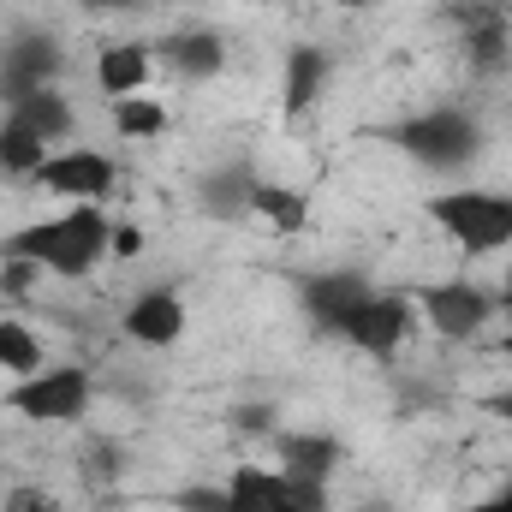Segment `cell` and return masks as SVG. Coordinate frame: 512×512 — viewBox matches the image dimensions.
<instances>
[{
  "label": "cell",
  "instance_id": "cell-1",
  "mask_svg": "<svg viewBox=\"0 0 512 512\" xmlns=\"http://www.w3.org/2000/svg\"><path fill=\"white\" fill-rule=\"evenodd\" d=\"M108 251H114V221L96 203H78V209H66L54 221H36V227L6 239V256H18L30 268H48V274H66V280L90 274Z\"/></svg>",
  "mask_w": 512,
  "mask_h": 512
},
{
  "label": "cell",
  "instance_id": "cell-2",
  "mask_svg": "<svg viewBox=\"0 0 512 512\" xmlns=\"http://www.w3.org/2000/svg\"><path fill=\"white\" fill-rule=\"evenodd\" d=\"M429 215L465 256H495L512 245V191H441L429 197Z\"/></svg>",
  "mask_w": 512,
  "mask_h": 512
},
{
  "label": "cell",
  "instance_id": "cell-3",
  "mask_svg": "<svg viewBox=\"0 0 512 512\" xmlns=\"http://www.w3.org/2000/svg\"><path fill=\"white\" fill-rule=\"evenodd\" d=\"M387 143H393V149H405L417 167L453 173V167H471V155H477L483 131H477V120H471V114H459V108H435V114L399 120V126L387 131Z\"/></svg>",
  "mask_w": 512,
  "mask_h": 512
},
{
  "label": "cell",
  "instance_id": "cell-4",
  "mask_svg": "<svg viewBox=\"0 0 512 512\" xmlns=\"http://www.w3.org/2000/svg\"><path fill=\"white\" fill-rule=\"evenodd\" d=\"M6 405L30 423H78L90 411V376L72 364V370H36V376H18Z\"/></svg>",
  "mask_w": 512,
  "mask_h": 512
},
{
  "label": "cell",
  "instance_id": "cell-5",
  "mask_svg": "<svg viewBox=\"0 0 512 512\" xmlns=\"http://www.w3.org/2000/svg\"><path fill=\"white\" fill-rule=\"evenodd\" d=\"M227 501L233 512H322L328 495L316 483H292L286 471H262V465H239L227 477Z\"/></svg>",
  "mask_w": 512,
  "mask_h": 512
},
{
  "label": "cell",
  "instance_id": "cell-6",
  "mask_svg": "<svg viewBox=\"0 0 512 512\" xmlns=\"http://www.w3.org/2000/svg\"><path fill=\"white\" fill-rule=\"evenodd\" d=\"M340 340H352L358 352H399V340L411 334V298H399V292H364L346 316H340V328H334Z\"/></svg>",
  "mask_w": 512,
  "mask_h": 512
},
{
  "label": "cell",
  "instance_id": "cell-7",
  "mask_svg": "<svg viewBox=\"0 0 512 512\" xmlns=\"http://www.w3.org/2000/svg\"><path fill=\"white\" fill-rule=\"evenodd\" d=\"M417 304H423V316H429V328H435L441 340H471V334H483L489 316H495V292H483V286H471V280L423 286Z\"/></svg>",
  "mask_w": 512,
  "mask_h": 512
},
{
  "label": "cell",
  "instance_id": "cell-8",
  "mask_svg": "<svg viewBox=\"0 0 512 512\" xmlns=\"http://www.w3.org/2000/svg\"><path fill=\"white\" fill-rule=\"evenodd\" d=\"M42 191H54V197H72V203H102L108 191H114V161L102 155V149H60V155H48L42 161Z\"/></svg>",
  "mask_w": 512,
  "mask_h": 512
},
{
  "label": "cell",
  "instance_id": "cell-9",
  "mask_svg": "<svg viewBox=\"0 0 512 512\" xmlns=\"http://www.w3.org/2000/svg\"><path fill=\"white\" fill-rule=\"evenodd\" d=\"M60 66H66V60H60L54 36H18V42H12V54H6V66H0V102L12 108V102H24V96L48 90V78H54Z\"/></svg>",
  "mask_w": 512,
  "mask_h": 512
},
{
  "label": "cell",
  "instance_id": "cell-10",
  "mask_svg": "<svg viewBox=\"0 0 512 512\" xmlns=\"http://www.w3.org/2000/svg\"><path fill=\"white\" fill-rule=\"evenodd\" d=\"M179 334H185V304H179V292L155 286V292H143V298L126 304V340L161 352V346H173Z\"/></svg>",
  "mask_w": 512,
  "mask_h": 512
},
{
  "label": "cell",
  "instance_id": "cell-11",
  "mask_svg": "<svg viewBox=\"0 0 512 512\" xmlns=\"http://www.w3.org/2000/svg\"><path fill=\"white\" fill-rule=\"evenodd\" d=\"M364 292H376L364 274H352V268H334V274H310L304 286H298V298H304V310H310V322L316 328H340V316L364 298Z\"/></svg>",
  "mask_w": 512,
  "mask_h": 512
},
{
  "label": "cell",
  "instance_id": "cell-12",
  "mask_svg": "<svg viewBox=\"0 0 512 512\" xmlns=\"http://www.w3.org/2000/svg\"><path fill=\"white\" fill-rule=\"evenodd\" d=\"M161 66H173L179 78H215L221 66H227V42L215 36V30H173V36H161Z\"/></svg>",
  "mask_w": 512,
  "mask_h": 512
},
{
  "label": "cell",
  "instance_id": "cell-13",
  "mask_svg": "<svg viewBox=\"0 0 512 512\" xmlns=\"http://www.w3.org/2000/svg\"><path fill=\"white\" fill-rule=\"evenodd\" d=\"M334 465H340V441L334 435H316V429H304V435H280V471L292 477V483H328L334 477Z\"/></svg>",
  "mask_w": 512,
  "mask_h": 512
},
{
  "label": "cell",
  "instance_id": "cell-14",
  "mask_svg": "<svg viewBox=\"0 0 512 512\" xmlns=\"http://www.w3.org/2000/svg\"><path fill=\"white\" fill-rule=\"evenodd\" d=\"M322 78H328V54L316 42H298L286 54V90H280V108L286 114H304L316 96H322Z\"/></svg>",
  "mask_w": 512,
  "mask_h": 512
},
{
  "label": "cell",
  "instance_id": "cell-15",
  "mask_svg": "<svg viewBox=\"0 0 512 512\" xmlns=\"http://www.w3.org/2000/svg\"><path fill=\"white\" fill-rule=\"evenodd\" d=\"M6 114H12L18 126H30L42 143H66V137H72V102H66L60 90H36V96L12 102Z\"/></svg>",
  "mask_w": 512,
  "mask_h": 512
},
{
  "label": "cell",
  "instance_id": "cell-16",
  "mask_svg": "<svg viewBox=\"0 0 512 512\" xmlns=\"http://www.w3.org/2000/svg\"><path fill=\"white\" fill-rule=\"evenodd\" d=\"M149 60H155V54H149V48H137V42L102 48V60H96V84H102V90H108L114 102H126L131 90H137V84H143V78L155 72Z\"/></svg>",
  "mask_w": 512,
  "mask_h": 512
},
{
  "label": "cell",
  "instance_id": "cell-17",
  "mask_svg": "<svg viewBox=\"0 0 512 512\" xmlns=\"http://www.w3.org/2000/svg\"><path fill=\"white\" fill-rule=\"evenodd\" d=\"M251 215H256V221H268L274 233H304V221H310V203H304L298 191H286V185H268V179H256V185H251Z\"/></svg>",
  "mask_w": 512,
  "mask_h": 512
},
{
  "label": "cell",
  "instance_id": "cell-18",
  "mask_svg": "<svg viewBox=\"0 0 512 512\" xmlns=\"http://www.w3.org/2000/svg\"><path fill=\"white\" fill-rule=\"evenodd\" d=\"M42 161H48V143H42L30 126H18V120L6 114V126H0V173H18V179L30 173V179H36V173H42Z\"/></svg>",
  "mask_w": 512,
  "mask_h": 512
},
{
  "label": "cell",
  "instance_id": "cell-19",
  "mask_svg": "<svg viewBox=\"0 0 512 512\" xmlns=\"http://www.w3.org/2000/svg\"><path fill=\"white\" fill-rule=\"evenodd\" d=\"M0 370L6 376H36L42 370V334L24 328L18 316H0Z\"/></svg>",
  "mask_w": 512,
  "mask_h": 512
},
{
  "label": "cell",
  "instance_id": "cell-20",
  "mask_svg": "<svg viewBox=\"0 0 512 512\" xmlns=\"http://www.w3.org/2000/svg\"><path fill=\"white\" fill-rule=\"evenodd\" d=\"M251 167H227V173H215V179H209V185H203V203H209V209H215V215H227V221H233V215H245V209H251Z\"/></svg>",
  "mask_w": 512,
  "mask_h": 512
},
{
  "label": "cell",
  "instance_id": "cell-21",
  "mask_svg": "<svg viewBox=\"0 0 512 512\" xmlns=\"http://www.w3.org/2000/svg\"><path fill=\"white\" fill-rule=\"evenodd\" d=\"M114 131L120 137H161L167 131V108L143 102V96H126V102H114Z\"/></svg>",
  "mask_w": 512,
  "mask_h": 512
},
{
  "label": "cell",
  "instance_id": "cell-22",
  "mask_svg": "<svg viewBox=\"0 0 512 512\" xmlns=\"http://www.w3.org/2000/svg\"><path fill=\"white\" fill-rule=\"evenodd\" d=\"M179 512H233L227 489H179Z\"/></svg>",
  "mask_w": 512,
  "mask_h": 512
},
{
  "label": "cell",
  "instance_id": "cell-23",
  "mask_svg": "<svg viewBox=\"0 0 512 512\" xmlns=\"http://www.w3.org/2000/svg\"><path fill=\"white\" fill-rule=\"evenodd\" d=\"M6 512H60V507H54L48 489H12L6 495Z\"/></svg>",
  "mask_w": 512,
  "mask_h": 512
},
{
  "label": "cell",
  "instance_id": "cell-24",
  "mask_svg": "<svg viewBox=\"0 0 512 512\" xmlns=\"http://www.w3.org/2000/svg\"><path fill=\"white\" fill-rule=\"evenodd\" d=\"M465 512H512V483L501 495H489V501H477V507H465Z\"/></svg>",
  "mask_w": 512,
  "mask_h": 512
},
{
  "label": "cell",
  "instance_id": "cell-25",
  "mask_svg": "<svg viewBox=\"0 0 512 512\" xmlns=\"http://www.w3.org/2000/svg\"><path fill=\"white\" fill-rule=\"evenodd\" d=\"M483 405H489V411H495V417H501V423H512V387H507V393H489V399H483Z\"/></svg>",
  "mask_w": 512,
  "mask_h": 512
},
{
  "label": "cell",
  "instance_id": "cell-26",
  "mask_svg": "<svg viewBox=\"0 0 512 512\" xmlns=\"http://www.w3.org/2000/svg\"><path fill=\"white\" fill-rule=\"evenodd\" d=\"M137 245H143V239H137L131 227H114V251H120V256H131V251H137Z\"/></svg>",
  "mask_w": 512,
  "mask_h": 512
},
{
  "label": "cell",
  "instance_id": "cell-27",
  "mask_svg": "<svg viewBox=\"0 0 512 512\" xmlns=\"http://www.w3.org/2000/svg\"><path fill=\"white\" fill-rule=\"evenodd\" d=\"M239 423H245V429H268V405H256V411H239Z\"/></svg>",
  "mask_w": 512,
  "mask_h": 512
},
{
  "label": "cell",
  "instance_id": "cell-28",
  "mask_svg": "<svg viewBox=\"0 0 512 512\" xmlns=\"http://www.w3.org/2000/svg\"><path fill=\"white\" fill-rule=\"evenodd\" d=\"M78 6H137V0H78Z\"/></svg>",
  "mask_w": 512,
  "mask_h": 512
},
{
  "label": "cell",
  "instance_id": "cell-29",
  "mask_svg": "<svg viewBox=\"0 0 512 512\" xmlns=\"http://www.w3.org/2000/svg\"><path fill=\"white\" fill-rule=\"evenodd\" d=\"M340 6H376V0H340Z\"/></svg>",
  "mask_w": 512,
  "mask_h": 512
},
{
  "label": "cell",
  "instance_id": "cell-30",
  "mask_svg": "<svg viewBox=\"0 0 512 512\" xmlns=\"http://www.w3.org/2000/svg\"><path fill=\"white\" fill-rule=\"evenodd\" d=\"M364 512H387V507H364Z\"/></svg>",
  "mask_w": 512,
  "mask_h": 512
},
{
  "label": "cell",
  "instance_id": "cell-31",
  "mask_svg": "<svg viewBox=\"0 0 512 512\" xmlns=\"http://www.w3.org/2000/svg\"><path fill=\"white\" fill-rule=\"evenodd\" d=\"M507 304H512V292H507Z\"/></svg>",
  "mask_w": 512,
  "mask_h": 512
}]
</instances>
